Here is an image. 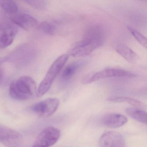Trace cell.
I'll use <instances>...</instances> for the list:
<instances>
[{
    "mask_svg": "<svg viewBox=\"0 0 147 147\" xmlns=\"http://www.w3.org/2000/svg\"><path fill=\"white\" fill-rule=\"evenodd\" d=\"M104 32L98 25L89 26L85 32L83 38L71 49L70 55L74 57H84L92 53L103 45Z\"/></svg>",
    "mask_w": 147,
    "mask_h": 147,
    "instance_id": "obj_1",
    "label": "cell"
},
{
    "mask_svg": "<svg viewBox=\"0 0 147 147\" xmlns=\"http://www.w3.org/2000/svg\"><path fill=\"white\" fill-rule=\"evenodd\" d=\"M36 86L34 80L29 76L19 77L12 82L9 88V93L16 100H25L36 94Z\"/></svg>",
    "mask_w": 147,
    "mask_h": 147,
    "instance_id": "obj_2",
    "label": "cell"
},
{
    "mask_svg": "<svg viewBox=\"0 0 147 147\" xmlns=\"http://www.w3.org/2000/svg\"><path fill=\"white\" fill-rule=\"evenodd\" d=\"M68 58V55L63 54L53 62L37 90L38 97L44 95L49 90L53 82L65 66Z\"/></svg>",
    "mask_w": 147,
    "mask_h": 147,
    "instance_id": "obj_3",
    "label": "cell"
},
{
    "mask_svg": "<svg viewBox=\"0 0 147 147\" xmlns=\"http://www.w3.org/2000/svg\"><path fill=\"white\" fill-rule=\"evenodd\" d=\"M136 77L135 74L122 69L107 68L100 71L89 74L83 79L82 82L85 85H87L105 78L111 77L132 78Z\"/></svg>",
    "mask_w": 147,
    "mask_h": 147,
    "instance_id": "obj_4",
    "label": "cell"
},
{
    "mask_svg": "<svg viewBox=\"0 0 147 147\" xmlns=\"http://www.w3.org/2000/svg\"><path fill=\"white\" fill-rule=\"evenodd\" d=\"M61 132L52 126L45 129L40 132L31 147H50L55 144L60 138Z\"/></svg>",
    "mask_w": 147,
    "mask_h": 147,
    "instance_id": "obj_5",
    "label": "cell"
},
{
    "mask_svg": "<svg viewBox=\"0 0 147 147\" xmlns=\"http://www.w3.org/2000/svg\"><path fill=\"white\" fill-rule=\"evenodd\" d=\"M23 141V136L20 132L0 125V142L6 147H20Z\"/></svg>",
    "mask_w": 147,
    "mask_h": 147,
    "instance_id": "obj_6",
    "label": "cell"
},
{
    "mask_svg": "<svg viewBox=\"0 0 147 147\" xmlns=\"http://www.w3.org/2000/svg\"><path fill=\"white\" fill-rule=\"evenodd\" d=\"M59 105L58 99L50 98L34 104L31 109L38 116L47 117L54 114Z\"/></svg>",
    "mask_w": 147,
    "mask_h": 147,
    "instance_id": "obj_7",
    "label": "cell"
},
{
    "mask_svg": "<svg viewBox=\"0 0 147 147\" xmlns=\"http://www.w3.org/2000/svg\"><path fill=\"white\" fill-rule=\"evenodd\" d=\"M100 147H126L124 137L119 132L110 131L103 134L100 138Z\"/></svg>",
    "mask_w": 147,
    "mask_h": 147,
    "instance_id": "obj_8",
    "label": "cell"
},
{
    "mask_svg": "<svg viewBox=\"0 0 147 147\" xmlns=\"http://www.w3.org/2000/svg\"><path fill=\"white\" fill-rule=\"evenodd\" d=\"M17 33V29L10 24L0 25V49L11 45Z\"/></svg>",
    "mask_w": 147,
    "mask_h": 147,
    "instance_id": "obj_9",
    "label": "cell"
},
{
    "mask_svg": "<svg viewBox=\"0 0 147 147\" xmlns=\"http://www.w3.org/2000/svg\"><path fill=\"white\" fill-rule=\"evenodd\" d=\"M12 22L20 28L29 30L38 24L37 20L31 15L25 13L15 14L10 18Z\"/></svg>",
    "mask_w": 147,
    "mask_h": 147,
    "instance_id": "obj_10",
    "label": "cell"
},
{
    "mask_svg": "<svg viewBox=\"0 0 147 147\" xmlns=\"http://www.w3.org/2000/svg\"><path fill=\"white\" fill-rule=\"evenodd\" d=\"M127 117L123 115L115 113H107L101 119L102 124L110 128H117L124 125L127 122Z\"/></svg>",
    "mask_w": 147,
    "mask_h": 147,
    "instance_id": "obj_11",
    "label": "cell"
},
{
    "mask_svg": "<svg viewBox=\"0 0 147 147\" xmlns=\"http://www.w3.org/2000/svg\"><path fill=\"white\" fill-rule=\"evenodd\" d=\"M83 62L72 63L64 68L61 74V80L63 82L68 83L73 79L78 70L83 66Z\"/></svg>",
    "mask_w": 147,
    "mask_h": 147,
    "instance_id": "obj_12",
    "label": "cell"
},
{
    "mask_svg": "<svg viewBox=\"0 0 147 147\" xmlns=\"http://www.w3.org/2000/svg\"><path fill=\"white\" fill-rule=\"evenodd\" d=\"M116 51L123 58L129 63H135L137 61L139 57L138 55L130 48L123 45L117 46Z\"/></svg>",
    "mask_w": 147,
    "mask_h": 147,
    "instance_id": "obj_13",
    "label": "cell"
},
{
    "mask_svg": "<svg viewBox=\"0 0 147 147\" xmlns=\"http://www.w3.org/2000/svg\"><path fill=\"white\" fill-rule=\"evenodd\" d=\"M125 112L133 119L147 124V115L146 112L140 109L135 108H128L125 110Z\"/></svg>",
    "mask_w": 147,
    "mask_h": 147,
    "instance_id": "obj_14",
    "label": "cell"
},
{
    "mask_svg": "<svg viewBox=\"0 0 147 147\" xmlns=\"http://www.w3.org/2000/svg\"><path fill=\"white\" fill-rule=\"evenodd\" d=\"M108 100L113 102H120V103H126L134 106L136 107H144V105L137 100L128 97H123V96H113L109 97Z\"/></svg>",
    "mask_w": 147,
    "mask_h": 147,
    "instance_id": "obj_15",
    "label": "cell"
},
{
    "mask_svg": "<svg viewBox=\"0 0 147 147\" xmlns=\"http://www.w3.org/2000/svg\"><path fill=\"white\" fill-rule=\"evenodd\" d=\"M39 28L41 31L45 34L53 35L56 30L57 24L53 21H45L39 25Z\"/></svg>",
    "mask_w": 147,
    "mask_h": 147,
    "instance_id": "obj_16",
    "label": "cell"
},
{
    "mask_svg": "<svg viewBox=\"0 0 147 147\" xmlns=\"http://www.w3.org/2000/svg\"><path fill=\"white\" fill-rule=\"evenodd\" d=\"M0 6L7 13L14 14L18 10V5L13 1H0Z\"/></svg>",
    "mask_w": 147,
    "mask_h": 147,
    "instance_id": "obj_17",
    "label": "cell"
},
{
    "mask_svg": "<svg viewBox=\"0 0 147 147\" xmlns=\"http://www.w3.org/2000/svg\"><path fill=\"white\" fill-rule=\"evenodd\" d=\"M128 30L131 33L132 36L135 38V39L140 45L146 49L147 48V39L142 34H141L139 32L134 29V28L128 26Z\"/></svg>",
    "mask_w": 147,
    "mask_h": 147,
    "instance_id": "obj_18",
    "label": "cell"
},
{
    "mask_svg": "<svg viewBox=\"0 0 147 147\" xmlns=\"http://www.w3.org/2000/svg\"><path fill=\"white\" fill-rule=\"evenodd\" d=\"M25 2L32 6L41 9H42L45 5V2L43 1H26Z\"/></svg>",
    "mask_w": 147,
    "mask_h": 147,
    "instance_id": "obj_19",
    "label": "cell"
},
{
    "mask_svg": "<svg viewBox=\"0 0 147 147\" xmlns=\"http://www.w3.org/2000/svg\"><path fill=\"white\" fill-rule=\"evenodd\" d=\"M1 78H2V73H1V71L0 70V81L1 80Z\"/></svg>",
    "mask_w": 147,
    "mask_h": 147,
    "instance_id": "obj_20",
    "label": "cell"
}]
</instances>
